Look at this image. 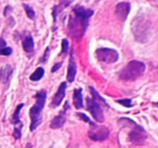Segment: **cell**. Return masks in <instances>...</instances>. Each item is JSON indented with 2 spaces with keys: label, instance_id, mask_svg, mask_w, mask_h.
<instances>
[{
  "label": "cell",
  "instance_id": "cell-23",
  "mask_svg": "<svg viewBox=\"0 0 158 148\" xmlns=\"http://www.w3.org/2000/svg\"><path fill=\"white\" fill-rule=\"evenodd\" d=\"M68 52V41L67 39L62 40V54H66Z\"/></svg>",
  "mask_w": 158,
  "mask_h": 148
},
{
  "label": "cell",
  "instance_id": "cell-13",
  "mask_svg": "<svg viewBox=\"0 0 158 148\" xmlns=\"http://www.w3.org/2000/svg\"><path fill=\"white\" fill-rule=\"evenodd\" d=\"M13 74V67L11 65H5L0 69V81L2 83H8Z\"/></svg>",
  "mask_w": 158,
  "mask_h": 148
},
{
  "label": "cell",
  "instance_id": "cell-17",
  "mask_svg": "<svg viewBox=\"0 0 158 148\" xmlns=\"http://www.w3.org/2000/svg\"><path fill=\"white\" fill-rule=\"evenodd\" d=\"M73 1H74V0H60L59 6H55V7L53 8V18H54V21L56 20L57 13L61 12L63 9H65V8H67L68 6H70V3H72Z\"/></svg>",
  "mask_w": 158,
  "mask_h": 148
},
{
  "label": "cell",
  "instance_id": "cell-14",
  "mask_svg": "<svg viewBox=\"0 0 158 148\" xmlns=\"http://www.w3.org/2000/svg\"><path fill=\"white\" fill-rule=\"evenodd\" d=\"M66 121V118H65V110H63L62 113H60L56 117H54L50 122V128L55 130V129H60L64 125Z\"/></svg>",
  "mask_w": 158,
  "mask_h": 148
},
{
  "label": "cell",
  "instance_id": "cell-16",
  "mask_svg": "<svg viewBox=\"0 0 158 148\" xmlns=\"http://www.w3.org/2000/svg\"><path fill=\"white\" fill-rule=\"evenodd\" d=\"M22 46H23V49H24L25 52H27V53H31V52H33L34 48H35L33 37H31V35H28V36H26V37L23 38Z\"/></svg>",
  "mask_w": 158,
  "mask_h": 148
},
{
  "label": "cell",
  "instance_id": "cell-26",
  "mask_svg": "<svg viewBox=\"0 0 158 148\" xmlns=\"http://www.w3.org/2000/svg\"><path fill=\"white\" fill-rule=\"evenodd\" d=\"M7 47V42H6V40L3 39V38L0 37V50L3 48H6Z\"/></svg>",
  "mask_w": 158,
  "mask_h": 148
},
{
  "label": "cell",
  "instance_id": "cell-18",
  "mask_svg": "<svg viewBox=\"0 0 158 148\" xmlns=\"http://www.w3.org/2000/svg\"><path fill=\"white\" fill-rule=\"evenodd\" d=\"M89 90H90L91 94H92V98H93V100H94V101H97V102L99 103L100 105H101V104H103L104 106L108 107V104H107V103H106V101L104 100V98L102 97V96L100 95V94L98 93L97 91H95V89H94V88H93V87H90V88H89Z\"/></svg>",
  "mask_w": 158,
  "mask_h": 148
},
{
  "label": "cell",
  "instance_id": "cell-25",
  "mask_svg": "<svg viewBox=\"0 0 158 148\" xmlns=\"http://www.w3.org/2000/svg\"><path fill=\"white\" fill-rule=\"evenodd\" d=\"M49 53H50V49L47 48V50L44 51V56H42V59H41V62H42V63H46V62L48 61V59H49Z\"/></svg>",
  "mask_w": 158,
  "mask_h": 148
},
{
  "label": "cell",
  "instance_id": "cell-3",
  "mask_svg": "<svg viewBox=\"0 0 158 148\" xmlns=\"http://www.w3.org/2000/svg\"><path fill=\"white\" fill-rule=\"evenodd\" d=\"M123 120L128 124L129 126H131V130L128 133V138L134 145H141L145 142L146 139V132L141 125H139L136 122H134L133 120L129 119V118H123Z\"/></svg>",
  "mask_w": 158,
  "mask_h": 148
},
{
  "label": "cell",
  "instance_id": "cell-7",
  "mask_svg": "<svg viewBox=\"0 0 158 148\" xmlns=\"http://www.w3.org/2000/svg\"><path fill=\"white\" fill-rule=\"evenodd\" d=\"M87 109L90 111L92 117L94 118L95 121L98 122H103L104 121V115H103V109H102L101 105L94 101L92 97H87Z\"/></svg>",
  "mask_w": 158,
  "mask_h": 148
},
{
  "label": "cell",
  "instance_id": "cell-29",
  "mask_svg": "<svg viewBox=\"0 0 158 148\" xmlns=\"http://www.w3.org/2000/svg\"><path fill=\"white\" fill-rule=\"evenodd\" d=\"M154 106H156V107H158V103H154Z\"/></svg>",
  "mask_w": 158,
  "mask_h": 148
},
{
  "label": "cell",
  "instance_id": "cell-28",
  "mask_svg": "<svg viewBox=\"0 0 158 148\" xmlns=\"http://www.w3.org/2000/svg\"><path fill=\"white\" fill-rule=\"evenodd\" d=\"M24 148H33V146H31V144H27V145L26 146H25V147Z\"/></svg>",
  "mask_w": 158,
  "mask_h": 148
},
{
  "label": "cell",
  "instance_id": "cell-21",
  "mask_svg": "<svg viewBox=\"0 0 158 148\" xmlns=\"http://www.w3.org/2000/svg\"><path fill=\"white\" fill-rule=\"evenodd\" d=\"M118 104H120V105H123V106H125V107H131V105H132V103H131V100L130 98H125V100H117L116 101Z\"/></svg>",
  "mask_w": 158,
  "mask_h": 148
},
{
  "label": "cell",
  "instance_id": "cell-12",
  "mask_svg": "<svg viewBox=\"0 0 158 148\" xmlns=\"http://www.w3.org/2000/svg\"><path fill=\"white\" fill-rule=\"evenodd\" d=\"M77 72V66L76 62L74 59V51H70V56H69V63H68V69H67V81L68 82H73L75 80Z\"/></svg>",
  "mask_w": 158,
  "mask_h": 148
},
{
  "label": "cell",
  "instance_id": "cell-9",
  "mask_svg": "<svg viewBox=\"0 0 158 148\" xmlns=\"http://www.w3.org/2000/svg\"><path fill=\"white\" fill-rule=\"evenodd\" d=\"M68 31H69L70 36L75 38H80L84 36L85 31H82V27L80 22L78 21V18L76 16H70L69 18V23H68Z\"/></svg>",
  "mask_w": 158,
  "mask_h": 148
},
{
  "label": "cell",
  "instance_id": "cell-20",
  "mask_svg": "<svg viewBox=\"0 0 158 148\" xmlns=\"http://www.w3.org/2000/svg\"><path fill=\"white\" fill-rule=\"evenodd\" d=\"M23 7H24L25 12H26L28 18H31V20H34V18H35V11H34L33 8H31L29 5H26V3H24V5H23Z\"/></svg>",
  "mask_w": 158,
  "mask_h": 148
},
{
  "label": "cell",
  "instance_id": "cell-6",
  "mask_svg": "<svg viewBox=\"0 0 158 148\" xmlns=\"http://www.w3.org/2000/svg\"><path fill=\"white\" fill-rule=\"evenodd\" d=\"M91 129L89 130L88 136L90 137L92 141L95 142H103L110 135V129L106 128L104 125H97L95 123L91 124Z\"/></svg>",
  "mask_w": 158,
  "mask_h": 148
},
{
  "label": "cell",
  "instance_id": "cell-27",
  "mask_svg": "<svg viewBox=\"0 0 158 148\" xmlns=\"http://www.w3.org/2000/svg\"><path fill=\"white\" fill-rule=\"evenodd\" d=\"M61 66H62V63H57V64H55V65L52 67V69H51V72H56V70H59L60 68H61Z\"/></svg>",
  "mask_w": 158,
  "mask_h": 148
},
{
  "label": "cell",
  "instance_id": "cell-11",
  "mask_svg": "<svg viewBox=\"0 0 158 148\" xmlns=\"http://www.w3.org/2000/svg\"><path fill=\"white\" fill-rule=\"evenodd\" d=\"M66 87H67L66 82H62L61 84H60L59 89H57V92L55 93V95L53 96V98H52V102H51V107H53V108H54V107L60 106V104L62 103V101H63L64 97H65Z\"/></svg>",
  "mask_w": 158,
  "mask_h": 148
},
{
  "label": "cell",
  "instance_id": "cell-5",
  "mask_svg": "<svg viewBox=\"0 0 158 148\" xmlns=\"http://www.w3.org/2000/svg\"><path fill=\"white\" fill-rule=\"evenodd\" d=\"M73 12H74L75 16L78 18V21L80 22L82 27V31H86L87 28H88L89 25V18L93 15V10L90 9H85L82 6H76V7L73 9Z\"/></svg>",
  "mask_w": 158,
  "mask_h": 148
},
{
  "label": "cell",
  "instance_id": "cell-1",
  "mask_svg": "<svg viewBox=\"0 0 158 148\" xmlns=\"http://www.w3.org/2000/svg\"><path fill=\"white\" fill-rule=\"evenodd\" d=\"M36 103L31 109H29V117H31V131H34L35 129L38 128L42 121L41 113L44 110V104L47 100V91L42 90L36 93L35 95Z\"/></svg>",
  "mask_w": 158,
  "mask_h": 148
},
{
  "label": "cell",
  "instance_id": "cell-4",
  "mask_svg": "<svg viewBox=\"0 0 158 148\" xmlns=\"http://www.w3.org/2000/svg\"><path fill=\"white\" fill-rule=\"evenodd\" d=\"M95 56H97V59L99 60L100 62L110 64V63H115V62L118 61L119 54L114 49L101 48L95 51Z\"/></svg>",
  "mask_w": 158,
  "mask_h": 148
},
{
  "label": "cell",
  "instance_id": "cell-22",
  "mask_svg": "<svg viewBox=\"0 0 158 148\" xmlns=\"http://www.w3.org/2000/svg\"><path fill=\"white\" fill-rule=\"evenodd\" d=\"M11 54H12V48H10V47H6V48L0 50V55L9 56V55H11Z\"/></svg>",
  "mask_w": 158,
  "mask_h": 148
},
{
  "label": "cell",
  "instance_id": "cell-8",
  "mask_svg": "<svg viewBox=\"0 0 158 148\" xmlns=\"http://www.w3.org/2000/svg\"><path fill=\"white\" fill-rule=\"evenodd\" d=\"M24 107V104H20L16 106V109L13 113V117H12V123L14 124V131H13V136L14 138L20 139L22 136V132H21V129L23 128V123L20 119V111L22 110V108Z\"/></svg>",
  "mask_w": 158,
  "mask_h": 148
},
{
  "label": "cell",
  "instance_id": "cell-19",
  "mask_svg": "<svg viewBox=\"0 0 158 148\" xmlns=\"http://www.w3.org/2000/svg\"><path fill=\"white\" fill-rule=\"evenodd\" d=\"M44 69L42 67H38L37 69L31 75L29 79H31V81H39L40 79L44 77Z\"/></svg>",
  "mask_w": 158,
  "mask_h": 148
},
{
  "label": "cell",
  "instance_id": "cell-24",
  "mask_svg": "<svg viewBox=\"0 0 158 148\" xmlns=\"http://www.w3.org/2000/svg\"><path fill=\"white\" fill-rule=\"evenodd\" d=\"M76 115L78 116V117L80 118V119H82V120H84V121L88 122V123L90 124V125H91V124H92V123H94V122H92V121H91V120H90V118H89V117H87V115H85V113H77Z\"/></svg>",
  "mask_w": 158,
  "mask_h": 148
},
{
  "label": "cell",
  "instance_id": "cell-2",
  "mask_svg": "<svg viewBox=\"0 0 158 148\" xmlns=\"http://www.w3.org/2000/svg\"><path fill=\"white\" fill-rule=\"evenodd\" d=\"M145 72V64L140 61H131L119 74L120 80L134 81L140 78Z\"/></svg>",
  "mask_w": 158,
  "mask_h": 148
},
{
  "label": "cell",
  "instance_id": "cell-15",
  "mask_svg": "<svg viewBox=\"0 0 158 148\" xmlns=\"http://www.w3.org/2000/svg\"><path fill=\"white\" fill-rule=\"evenodd\" d=\"M73 102H74L75 108L79 109L81 108L82 105V90L80 88H77L74 90V97H73Z\"/></svg>",
  "mask_w": 158,
  "mask_h": 148
},
{
  "label": "cell",
  "instance_id": "cell-10",
  "mask_svg": "<svg viewBox=\"0 0 158 148\" xmlns=\"http://www.w3.org/2000/svg\"><path fill=\"white\" fill-rule=\"evenodd\" d=\"M130 9H131V7H130L129 2H125V1L119 2L118 5L116 6V9H115L116 16L121 21V22H123V21L127 20L128 15H129Z\"/></svg>",
  "mask_w": 158,
  "mask_h": 148
}]
</instances>
